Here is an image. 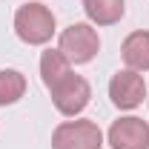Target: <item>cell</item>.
Returning a JSON list of instances; mask_svg holds the SVG:
<instances>
[{"instance_id": "cell-1", "label": "cell", "mask_w": 149, "mask_h": 149, "mask_svg": "<svg viewBox=\"0 0 149 149\" xmlns=\"http://www.w3.org/2000/svg\"><path fill=\"white\" fill-rule=\"evenodd\" d=\"M15 32L29 46H43L55 35V15L43 3H26L15 12Z\"/></svg>"}, {"instance_id": "cell-3", "label": "cell", "mask_w": 149, "mask_h": 149, "mask_svg": "<svg viewBox=\"0 0 149 149\" xmlns=\"http://www.w3.org/2000/svg\"><path fill=\"white\" fill-rule=\"evenodd\" d=\"M52 149H103V132L95 120H63L52 132Z\"/></svg>"}, {"instance_id": "cell-7", "label": "cell", "mask_w": 149, "mask_h": 149, "mask_svg": "<svg viewBox=\"0 0 149 149\" xmlns=\"http://www.w3.org/2000/svg\"><path fill=\"white\" fill-rule=\"evenodd\" d=\"M120 55L132 72H149V32H132L120 46Z\"/></svg>"}, {"instance_id": "cell-4", "label": "cell", "mask_w": 149, "mask_h": 149, "mask_svg": "<svg viewBox=\"0 0 149 149\" xmlns=\"http://www.w3.org/2000/svg\"><path fill=\"white\" fill-rule=\"evenodd\" d=\"M49 92H52L55 109L60 112V115H66V118H74V115H80V112L89 106L92 86H89V80L80 77V74H66V77H63L57 86H52Z\"/></svg>"}, {"instance_id": "cell-2", "label": "cell", "mask_w": 149, "mask_h": 149, "mask_svg": "<svg viewBox=\"0 0 149 149\" xmlns=\"http://www.w3.org/2000/svg\"><path fill=\"white\" fill-rule=\"evenodd\" d=\"M57 49H60V55L66 57L69 63L80 66V63H89V60L97 55L100 37H97V32H95L92 23H72L69 29L60 32Z\"/></svg>"}, {"instance_id": "cell-5", "label": "cell", "mask_w": 149, "mask_h": 149, "mask_svg": "<svg viewBox=\"0 0 149 149\" xmlns=\"http://www.w3.org/2000/svg\"><path fill=\"white\" fill-rule=\"evenodd\" d=\"M109 97L118 109H135L146 97V83H143V77L138 72L123 69L109 80Z\"/></svg>"}, {"instance_id": "cell-6", "label": "cell", "mask_w": 149, "mask_h": 149, "mask_svg": "<svg viewBox=\"0 0 149 149\" xmlns=\"http://www.w3.org/2000/svg\"><path fill=\"white\" fill-rule=\"evenodd\" d=\"M112 149H149V123L143 118H120L109 126Z\"/></svg>"}, {"instance_id": "cell-8", "label": "cell", "mask_w": 149, "mask_h": 149, "mask_svg": "<svg viewBox=\"0 0 149 149\" xmlns=\"http://www.w3.org/2000/svg\"><path fill=\"white\" fill-rule=\"evenodd\" d=\"M69 66H72V63L60 55V49H46V52L40 55V80L46 83V89L57 86L66 74H72Z\"/></svg>"}, {"instance_id": "cell-9", "label": "cell", "mask_w": 149, "mask_h": 149, "mask_svg": "<svg viewBox=\"0 0 149 149\" xmlns=\"http://www.w3.org/2000/svg\"><path fill=\"white\" fill-rule=\"evenodd\" d=\"M83 12L97 26H112L123 17L126 6H123V0H83Z\"/></svg>"}, {"instance_id": "cell-10", "label": "cell", "mask_w": 149, "mask_h": 149, "mask_svg": "<svg viewBox=\"0 0 149 149\" xmlns=\"http://www.w3.org/2000/svg\"><path fill=\"white\" fill-rule=\"evenodd\" d=\"M26 95V77L17 69H0V106H12Z\"/></svg>"}]
</instances>
